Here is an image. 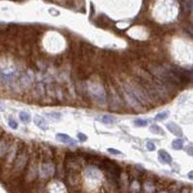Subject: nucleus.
<instances>
[{
  "label": "nucleus",
  "instance_id": "obj_16",
  "mask_svg": "<svg viewBox=\"0 0 193 193\" xmlns=\"http://www.w3.org/2000/svg\"><path fill=\"white\" fill-rule=\"evenodd\" d=\"M188 178L190 179V180H193V171H190L188 173Z\"/></svg>",
  "mask_w": 193,
  "mask_h": 193
},
{
  "label": "nucleus",
  "instance_id": "obj_11",
  "mask_svg": "<svg viewBox=\"0 0 193 193\" xmlns=\"http://www.w3.org/2000/svg\"><path fill=\"white\" fill-rule=\"evenodd\" d=\"M8 125H9V127L11 128L12 129H17V128H19V124L14 120L13 118H10L9 119V122H8Z\"/></svg>",
  "mask_w": 193,
  "mask_h": 193
},
{
  "label": "nucleus",
  "instance_id": "obj_13",
  "mask_svg": "<svg viewBox=\"0 0 193 193\" xmlns=\"http://www.w3.org/2000/svg\"><path fill=\"white\" fill-rule=\"evenodd\" d=\"M107 152L112 154H115V156H121V154H123V153L121 152V151H118V150L112 149V148H108L107 149Z\"/></svg>",
  "mask_w": 193,
  "mask_h": 193
},
{
  "label": "nucleus",
  "instance_id": "obj_14",
  "mask_svg": "<svg viewBox=\"0 0 193 193\" xmlns=\"http://www.w3.org/2000/svg\"><path fill=\"white\" fill-rule=\"evenodd\" d=\"M77 138L79 139L80 142H85L87 141V139H88V137H87L84 133H77Z\"/></svg>",
  "mask_w": 193,
  "mask_h": 193
},
{
  "label": "nucleus",
  "instance_id": "obj_2",
  "mask_svg": "<svg viewBox=\"0 0 193 193\" xmlns=\"http://www.w3.org/2000/svg\"><path fill=\"white\" fill-rule=\"evenodd\" d=\"M166 127L168 128V131H169L171 133H173L174 135L178 136V137H182V129L181 128L180 126H178L176 123H173V122H170L166 124Z\"/></svg>",
  "mask_w": 193,
  "mask_h": 193
},
{
  "label": "nucleus",
  "instance_id": "obj_10",
  "mask_svg": "<svg viewBox=\"0 0 193 193\" xmlns=\"http://www.w3.org/2000/svg\"><path fill=\"white\" fill-rule=\"evenodd\" d=\"M134 125L136 127H147L148 126V121L147 120H144V119H136L134 120Z\"/></svg>",
  "mask_w": 193,
  "mask_h": 193
},
{
  "label": "nucleus",
  "instance_id": "obj_1",
  "mask_svg": "<svg viewBox=\"0 0 193 193\" xmlns=\"http://www.w3.org/2000/svg\"><path fill=\"white\" fill-rule=\"evenodd\" d=\"M56 139H57L59 142L67 144V145L75 146L77 144L76 140L72 139L71 136L68 134H65V133H57V134H56Z\"/></svg>",
  "mask_w": 193,
  "mask_h": 193
},
{
  "label": "nucleus",
  "instance_id": "obj_15",
  "mask_svg": "<svg viewBox=\"0 0 193 193\" xmlns=\"http://www.w3.org/2000/svg\"><path fill=\"white\" fill-rule=\"evenodd\" d=\"M187 152L189 156H193V145H188L187 146Z\"/></svg>",
  "mask_w": 193,
  "mask_h": 193
},
{
  "label": "nucleus",
  "instance_id": "obj_12",
  "mask_svg": "<svg viewBox=\"0 0 193 193\" xmlns=\"http://www.w3.org/2000/svg\"><path fill=\"white\" fill-rule=\"evenodd\" d=\"M146 147H147V149H148V151H150V152H154V150H156V145L152 142V141H148L146 144Z\"/></svg>",
  "mask_w": 193,
  "mask_h": 193
},
{
  "label": "nucleus",
  "instance_id": "obj_3",
  "mask_svg": "<svg viewBox=\"0 0 193 193\" xmlns=\"http://www.w3.org/2000/svg\"><path fill=\"white\" fill-rule=\"evenodd\" d=\"M34 123H35V125H36L39 128L42 129V131H47V129H48L47 123L45 122L44 119L42 117V116H40V115H36V116H35Z\"/></svg>",
  "mask_w": 193,
  "mask_h": 193
},
{
  "label": "nucleus",
  "instance_id": "obj_9",
  "mask_svg": "<svg viewBox=\"0 0 193 193\" xmlns=\"http://www.w3.org/2000/svg\"><path fill=\"white\" fill-rule=\"evenodd\" d=\"M168 115H169V111H163L157 114L154 119H156V121H163L168 117Z\"/></svg>",
  "mask_w": 193,
  "mask_h": 193
},
{
  "label": "nucleus",
  "instance_id": "obj_4",
  "mask_svg": "<svg viewBox=\"0 0 193 193\" xmlns=\"http://www.w3.org/2000/svg\"><path fill=\"white\" fill-rule=\"evenodd\" d=\"M159 159L161 161V163L163 164H170L172 162V157L166 151L164 150H159Z\"/></svg>",
  "mask_w": 193,
  "mask_h": 193
},
{
  "label": "nucleus",
  "instance_id": "obj_8",
  "mask_svg": "<svg viewBox=\"0 0 193 193\" xmlns=\"http://www.w3.org/2000/svg\"><path fill=\"white\" fill-rule=\"evenodd\" d=\"M19 119H20V121L23 123H29L31 118H30L29 113H27L25 111H22L19 113Z\"/></svg>",
  "mask_w": 193,
  "mask_h": 193
},
{
  "label": "nucleus",
  "instance_id": "obj_6",
  "mask_svg": "<svg viewBox=\"0 0 193 193\" xmlns=\"http://www.w3.org/2000/svg\"><path fill=\"white\" fill-rule=\"evenodd\" d=\"M172 147L174 150H182L184 147V140L182 139H175L172 142Z\"/></svg>",
  "mask_w": 193,
  "mask_h": 193
},
{
  "label": "nucleus",
  "instance_id": "obj_5",
  "mask_svg": "<svg viewBox=\"0 0 193 193\" xmlns=\"http://www.w3.org/2000/svg\"><path fill=\"white\" fill-rule=\"evenodd\" d=\"M100 121L103 124H113L116 122V118L110 115H103L100 118Z\"/></svg>",
  "mask_w": 193,
  "mask_h": 193
},
{
  "label": "nucleus",
  "instance_id": "obj_7",
  "mask_svg": "<svg viewBox=\"0 0 193 193\" xmlns=\"http://www.w3.org/2000/svg\"><path fill=\"white\" fill-rule=\"evenodd\" d=\"M151 129V131H152L153 133H154V134H159V135H164L165 134V132L163 131V129L161 128L159 126H157V125H153L152 127L150 128Z\"/></svg>",
  "mask_w": 193,
  "mask_h": 193
}]
</instances>
